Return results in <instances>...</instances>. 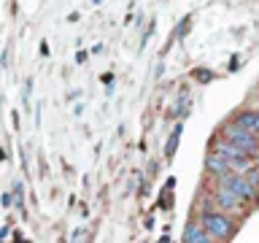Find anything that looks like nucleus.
<instances>
[{"mask_svg":"<svg viewBox=\"0 0 259 243\" xmlns=\"http://www.w3.org/2000/svg\"><path fill=\"white\" fill-rule=\"evenodd\" d=\"M240 68V57H232V62H230V70H238Z\"/></svg>","mask_w":259,"mask_h":243,"instance_id":"f8f14e48","label":"nucleus"},{"mask_svg":"<svg viewBox=\"0 0 259 243\" xmlns=\"http://www.w3.org/2000/svg\"><path fill=\"white\" fill-rule=\"evenodd\" d=\"M238 125L243 127V130H248V133H256V122H259V111H243V113H238Z\"/></svg>","mask_w":259,"mask_h":243,"instance_id":"6e6552de","label":"nucleus"},{"mask_svg":"<svg viewBox=\"0 0 259 243\" xmlns=\"http://www.w3.org/2000/svg\"><path fill=\"white\" fill-rule=\"evenodd\" d=\"M246 173H248V181L254 184V186H259V168L256 170H246Z\"/></svg>","mask_w":259,"mask_h":243,"instance_id":"9b49d317","label":"nucleus"},{"mask_svg":"<svg viewBox=\"0 0 259 243\" xmlns=\"http://www.w3.org/2000/svg\"><path fill=\"white\" fill-rule=\"evenodd\" d=\"M205 168H208V173H213V176H224L227 170H230L227 159L222 157V154H216V151H210L205 157Z\"/></svg>","mask_w":259,"mask_h":243,"instance_id":"423d86ee","label":"nucleus"},{"mask_svg":"<svg viewBox=\"0 0 259 243\" xmlns=\"http://www.w3.org/2000/svg\"><path fill=\"white\" fill-rule=\"evenodd\" d=\"M254 165H256V168H259V157H256V159H254Z\"/></svg>","mask_w":259,"mask_h":243,"instance_id":"4468645a","label":"nucleus"},{"mask_svg":"<svg viewBox=\"0 0 259 243\" xmlns=\"http://www.w3.org/2000/svg\"><path fill=\"white\" fill-rule=\"evenodd\" d=\"M219 184L227 186V189H232L240 200L256 197V186L251 184L248 178H243V176H230V173H224V176H219Z\"/></svg>","mask_w":259,"mask_h":243,"instance_id":"20e7f679","label":"nucleus"},{"mask_svg":"<svg viewBox=\"0 0 259 243\" xmlns=\"http://www.w3.org/2000/svg\"><path fill=\"white\" fill-rule=\"evenodd\" d=\"M178 138H181V125H176L173 135H170V141H167V146H165V157H167V159H173V157H176V149H178Z\"/></svg>","mask_w":259,"mask_h":243,"instance_id":"1a4fd4ad","label":"nucleus"},{"mask_svg":"<svg viewBox=\"0 0 259 243\" xmlns=\"http://www.w3.org/2000/svg\"><path fill=\"white\" fill-rule=\"evenodd\" d=\"M216 154H222V157L227 159V165H230V170H240V173H246L251 159H248V151H243L240 146H235L230 141H219L216 143Z\"/></svg>","mask_w":259,"mask_h":243,"instance_id":"f03ea898","label":"nucleus"},{"mask_svg":"<svg viewBox=\"0 0 259 243\" xmlns=\"http://www.w3.org/2000/svg\"><path fill=\"white\" fill-rule=\"evenodd\" d=\"M0 159H6V151H3V146H0Z\"/></svg>","mask_w":259,"mask_h":243,"instance_id":"ddd939ff","label":"nucleus"},{"mask_svg":"<svg viewBox=\"0 0 259 243\" xmlns=\"http://www.w3.org/2000/svg\"><path fill=\"white\" fill-rule=\"evenodd\" d=\"M222 133H224V141H230V143H235V146H240L243 151H256V138H254V133H248V130H243L238 122L235 125H224L222 127Z\"/></svg>","mask_w":259,"mask_h":243,"instance_id":"7ed1b4c3","label":"nucleus"},{"mask_svg":"<svg viewBox=\"0 0 259 243\" xmlns=\"http://www.w3.org/2000/svg\"><path fill=\"white\" fill-rule=\"evenodd\" d=\"M200 222H202L205 232H208L213 240H216V238H219V240H227V238L235 232V224H232L224 214H216V211H202Z\"/></svg>","mask_w":259,"mask_h":243,"instance_id":"f257e3e1","label":"nucleus"},{"mask_svg":"<svg viewBox=\"0 0 259 243\" xmlns=\"http://www.w3.org/2000/svg\"><path fill=\"white\" fill-rule=\"evenodd\" d=\"M194 78L200 81V84H210V81H213V73H210L208 68H194V73H192Z\"/></svg>","mask_w":259,"mask_h":243,"instance_id":"9d476101","label":"nucleus"},{"mask_svg":"<svg viewBox=\"0 0 259 243\" xmlns=\"http://www.w3.org/2000/svg\"><path fill=\"white\" fill-rule=\"evenodd\" d=\"M213 197H216V202H219V208H224V211H238V208L243 206V200H240L232 189H227V186H219Z\"/></svg>","mask_w":259,"mask_h":243,"instance_id":"39448f33","label":"nucleus"},{"mask_svg":"<svg viewBox=\"0 0 259 243\" xmlns=\"http://www.w3.org/2000/svg\"><path fill=\"white\" fill-rule=\"evenodd\" d=\"M256 133H259V122H256Z\"/></svg>","mask_w":259,"mask_h":243,"instance_id":"2eb2a0df","label":"nucleus"},{"mask_svg":"<svg viewBox=\"0 0 259 243\" xmlns=\"http://www.w3.org/2000/svg\"><path fill=\"white\" fill-rule=\"evenodd\" d=\"M184 243H210L213 238L205 232V227H194V224H189L184 230V238H181Z\"/></svg>","mask_w":259,"mask_h":243,"instance_id":"0eeeda50","label":"nucleus"}]
</instances>
